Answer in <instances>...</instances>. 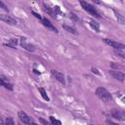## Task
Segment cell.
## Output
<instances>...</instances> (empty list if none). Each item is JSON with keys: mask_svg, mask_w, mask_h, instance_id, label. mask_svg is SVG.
I'll list each match as a JSON object with an SVG mask.
<instances>
[{"mask_svg": "<svg viewBox=\"0 0 125 125\" xmlns=\"http://www.w3.org/2000/svg\"><path fill=\"white\" fill-rule=\"evenodd\" d=\"M96 95L98 96V98H100V99H101L103 102H104V103L110 102V101L112 100L110 93H109L105 88H104V87H99V88H97V90H96Z\"/></svg>", "mask_w": 125, "mask_h": 125, "instance_id": "obj_1", "label": "cell"}, {"mask_svg": "<svg viewBox=\"0 0 125 125\" xmlns=\"http://www.w3.org/2000/svg\"><path fill=\"white\" fill-rule=\"evenodd\" d=\"M80 4H81L82 8H83L86 12H88L89 14H91L92 16H94V17H96V18H101V16H100V14L98 13V11H97L91 4H89L88 2H86V1H84V0H80Z\"/></svg>", "mask_w": 125, "mask_h": 125, "instance_id": "obj_2", "label": "cell"}, {"mask_svg": "<svg viewBox=\"0 0 125 125\" xmlns=\"http://www.w3.org/2000/svg\"><path fill=\"white\" fill-rule=\"evenodd\" d=\"M104 42L105 44H107L108 46L114 48V49H120V50H125V45L120 43V42H117V41H114L112 39H108V38H104Z\"/></svg>", "mask_w": 125, "mask_h": 125, "instance_id": "obj_3", "label": "cell"}, {"mask_svg": "<svg viewBox=\"0 0 125 125\" xmlns=\"http://www.w3.org/2000/svg\"><path fill=\"white\" fill-rule=\"evenodd\" d=\"M18 116L20 118V120L23 123V124H35V122L22 110H20L18 112Z\"/></svg>", "mask_w": 125, "mask_h": 125, "instance_id": "obj_4", "label": "cell"}, {"mask_svg": "<svg viewBox=\"0 0 125 125\" xmlns=\"http://www.w3.org/2000/svg\"><path fill=\"white\" fill-rule=\"evenodd\" d=\"M109 74H110L113 78H115V79H117V80H119V81H124V80H125V73L122 72V71H120V70L111 69V70H109Z\"/></svg>", "mask_w": 125, "mask_h": 125, "instance_id": "obj_5", "label": "cell"}, {"mask_svg": "<svg viewBox=\"0 0 125 125\" xmlns=\"http://www.w3.org/2000/svg\"><path fill=\"white\" fill-rule=\"evenodd\" d=\"M20 44H21V46L23 48V49H25V50H27L28 52H34L35 51V47L32 45V44H30V43H28L27 41H26V38H21V42H20Z\"/></svg>", "mask_w": 125, "mask_h": 125, "instance_id": "obj_6", "label": "cell"}, {"mask_svg": "<svg viewBox=\"0 0 125 125\" xmlns=\"http://www.w3.org/2000/svg\"><path fill=\"white\" fill-rule=\"evenodd\" d=\"M51 74H52L58 81H60L61 83L64 84V76H63V74H62V72H60V71H58V70H55V69H52V70H51Z\"/></svg>", "mask_w": 125, "mask_h": 125, "instance_id": "obj_7", "label": "cell"}, {"mask_svg": "<svg viewBox=\"0 0 125 125\" xmlns=\"http://www.w3.org/2000/svg\"><path fill=\"white\" fill-rule=\"evenodd\" d=\"M40 21L42 22V24L44 25V26H46L47 28H49V29H52L53 31H55V32H58V30H57V28L51 23V21L48 20V19H46V18H42L41 20H40Z\"/></svg>", "mask_w": 125, "mask_h": 125, "instance_id": "obj_8", "label": "cell"}, {"mask_svg": "<svg viewBox=\"0 0 125 125\" xmlns=\"http://www.w3.org/2000/svg\"><path fill=\"white\" fill-rule=\"evenodd\" d=\"M110 114L115 119H118V120H124L125 119V114L123 112H120L117 109H112L111 112H110Z\"/></svg>", "mask_w": 125, "mask_h": 125, "instance_id": "obj_9", "label": "cell"}, {"mask_svg": "<svg viewBox=\"0 0 125 125\" xmlns=\"http://www.w3.org/2000/svg\"><path fill=\"white\" fill-rule=\"evenodd\" d=\"M1 20L3 21H5L6 23H8V24H12V25H14V24H17V21L15 20V19H13L12 17H10V16H6V15H1Z\"/></svg>", "mask_w": 125, "mask_h": 125, "instance_id": "obj_10", "label": "cell"}, {"mask_svg": "<svg viewBox=\"0 0 125 125\" xmlns=\"http://www.w3.org/2000/svg\"><path fill=\"white\" fill-rule=\"evenodd\" d=\"M43 10H44V12L45 13H47L49 16H51L52 18H56L57 17V12L55 11V9L54 8H50V7H48L47 5H43Z\"/></svg>", "mask_w": 125, "mask_h": 125, "instance_id": "obj_11", "label": "cell"}, {"mask_svg": "<svg viewBox=\"0 0 125 125\" xmlns=\"http://www.w3.org/2000/svg\"><path fill=\"white\" fill-rule=\"evenodd\" d=\"M113 13H114V15H115V18H116L117 21H118L120 24H125V18H124L120 13H118V12L115 11V10H113Z\"/></svg>", "mask_w": 125, "mask_h": 125, "instance_id": "obj_12", "label": "cell"}, {"mask_svg": "<svg viewBox=\"0 0 125 125\" xmlns=\"http://www.w3.org/2000/svg\"><path fill=\"white\" fill-rule=\"evenodd\" d=\"M1 85L4 86L6 89H9V90H13V85L11 83H9L8 81L5 80V77L4 75H1Z\"/></svg>", "mask_w": 125, "mask_h": 125, "instance_id": "obj_13", "label": "cell"}, {"mask_svg": "<svg viewBox=\"0 0 125 125\" xmlns=\"http://www.w3.org/2000/svg\"><path fill=\"white\" fill-rule=\"evenodd\" d=\"M17 44H18V40L16 38H12V39H10L8 41V43H5L4 45H6L8 47H11V48H16Z\"/></svg>", "mask_w": 125, "mask_h": 125, "instance_id": "obj_14", "label": "cell"}, {"mask_svg": "<svg viewBox=\"0 0 125 125\" xmlns=\"http://www.w3.org/2000/svg\"><path fill=\"white\" fill-rule=\"evenodd\" d=\"M89 22H90V25H91V26H92V27H93L97 32H99V31H100V24H99L97 21H95L94 20H90V21H89Z\"/></svg>", "mask_w": 125, "mask_h": 125, "instance_id": "obj_15", "label": "cell"}, {"mask_svg": "<svg viewBox=\"0 0 125 125\" xmlns=\"http://www.w3.org/2000/svg\"><path fill=\"white\" fill-rule=\"evenodd\" d=\"M38 90H39V92H40V94H41L42 98H43L45 101H49V100H50V99H49V97H48V96H47V94H46V91H45L43 88H39Z\"/></svg>", "mask_w": 125, "mask_h": 125, "instance_id": "obj_16", "label": "cell"}, {"mask_svg": "<svg viewBox=\"0 0 125 125\" xmlns=\"http://www.w3.org/2000/svg\"><path fill=\"white\" fill-rule=\"evenodd\" d=\"M114 53H115L117 56H119V57L125 59V53H123L122 50H120V49H114Z\"/></svg>", "mask_w": 125, "mask_h": 125, "instance_id": "obj_17", "label": "cell"}, {"mask_svg": "<svg viewBox=\"0 0 125 125\" xmlns=\"http://www.w3.org/2000/svg\"><path fill=\"white\" fill-rule=\"evenodd\" d=\"M63 28H64L65 30H67L68 32H70V33H73V34H75V33H76L75 28H73V27H71V26H68V25H63Z\"/></svg>", "mask_w": 125, "mask_h": 125, "instance_id": "obj_18", "label": "cell"}, {"mask_svg": "<svg viewBox=\"0 0 125 125\" xmlns=\"http://www.w3.org/2000/svg\"><path fill=\"white\" fill-rule=\"evenodd\" d=\"M50 121H51V123H53V124H58V125H61V123H62L60 120L55 119L53 116H50Z\"/></svg>", "mask_w": 125, "mask_h": 125, "instance_id": "obj_19", "label": "cell"}, {"mask_svg": "<svg viewBox=\"0 0 125 125\" xmlns=\"http://www.w3.org/2000/svg\"><path fill=\"white\" fill-rule=\"evenodd\" d=\"M69 17H70L74 21H79V20H78V17H76V15L73 14V13H69Z\"/></svg>", "mask_w": 125, "mask_h": 125, "instance_id": "obj_20", "label": "cell"}, {"mask_svg": "<svg viewBox=\"0 0 125 125\" xmlns=\"http://www.w3.org/2000/svg\"><path fill=\"white\" fill-rule=\"evenodd\" d=\"M5 124H6V125H14V121H13V119H11V118H7L6 121H5Z\"/></svg>", "mask_w": 125, "mask_h": 125, "instance_id": "obj_21", "label": "cell"}, {"mask_svg": "<svg viewBox=\"0 0 125 125\" xmlns=\"http://www.w3.org/2000/svg\"><path fill=\"white\" fill-rule=\"evenodd\" d=\"M0 5H1V7H2V8H3V9H4V10H6V11H7V10H8V9H7V7H6V6H5V4H4V3H3V2H2V1H1V2H0Z\"/></svg>", "mask_w": 125, "mask_h": 125, "instance_id": "obj_22", "label": "cell"}, {"mask_svg": "<svg viewBox=\"0 0 125 125\" xmlns=\"http://www.w3.org/2000/svg\"><path fill=\"white\" fill-rule=\"evenodd\" d=\"M92 72H95V73H99V72H98V70H97L96 68H94V67L92 68Z\"/></svg>", "mask_w": 125, "mask_h": 125, "instance_id": "obj_23", "label": "cell"}]
</instances>
